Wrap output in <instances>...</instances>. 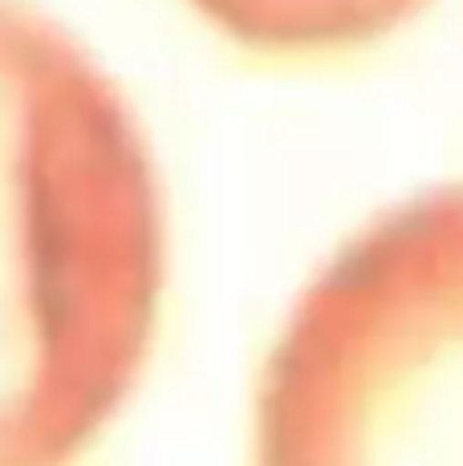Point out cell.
Segmentation results:
<instances>
[{"mask_svg":"<svg viewBox=\"0 0 463 466\" xmlns=\"http://www.w3.org/2000/svg\"><path fill=\"white\" fill-rule=\"evenodd\" d=\"M167 272L163 195L94 53L0 0V466H74L135 390Z\"/></svg>","mask_w":463,"mask_h":466,"instance_id":"obj_1","label":"cell"},{"mask_svg":"<svg viewBox=\"0 0 463 466\" xmlns=\"http://www.w3.org/2000/svg\"><path fill=\"white\" fill-rule=\"evenodd\" d=\"M256 466H463V183L309 280L261 373Z\"/></svg>","mask_w":463,"mask_h":466,"instance_id":"obj_2","label":"cell"},{"mask_svg":"<svg viewBox=\"0 0 463 466\" xmlns=\"http://www.w3.org/2000/svg\"><path fill=\"white\" fill-rule=\"evenodd\" d=\"M203 16L252 49L325 53L374 41L427 0H191Z\"/></svg>","mask_w":463,"mask_h":466,"instance_id":"obj_3","label":"cell"}]
</instances>
